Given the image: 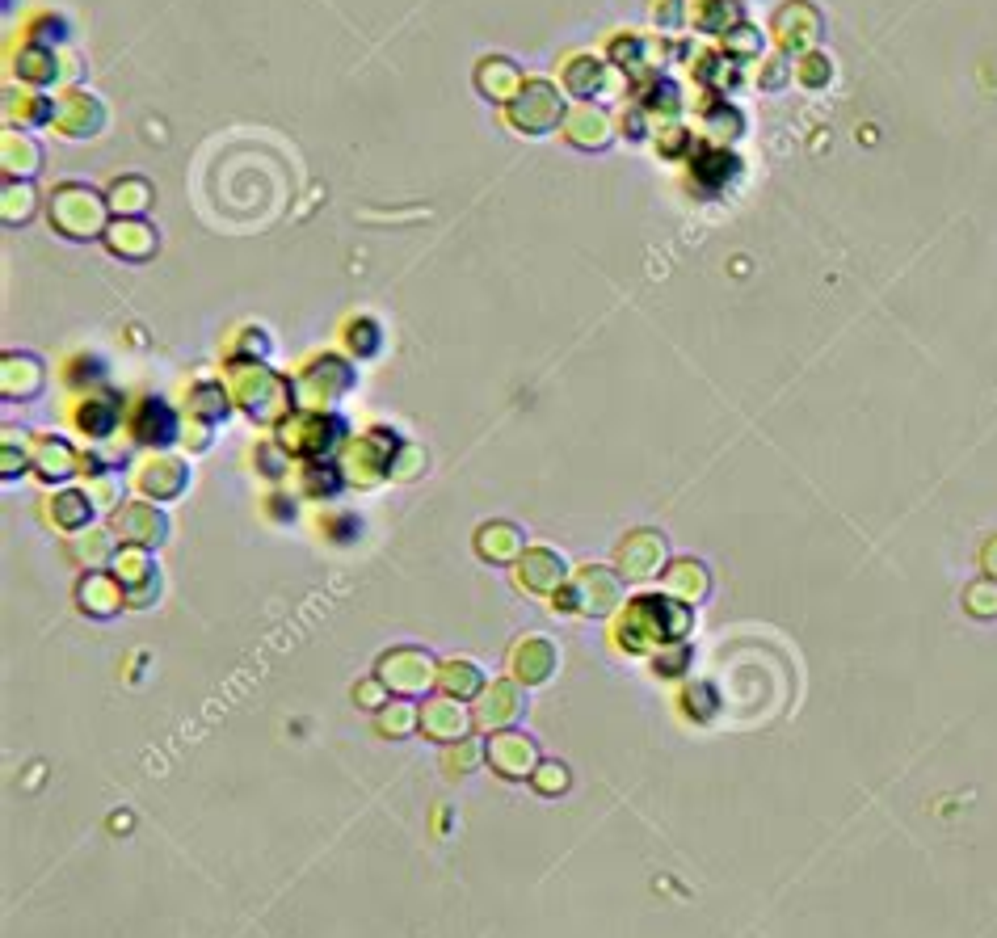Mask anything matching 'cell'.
I'll return each instance as SVG.
<instances>
[{
  "instance_id": "obj_1",
  "label": "cell",
  "mask_w": 997,
  "mask_h": 938,
  "mask_svg": "<svg viewBox=\"0 0 997 938\" xmlns=\"http://www.w3.org/2000/svg\"><path fill=\"white\" fill-rule=\"evenodd\" d=\"M657 539L653 535H636L632 543L623 547V568H627V577H648V568L657 564Z\"/></svg>"
},
{
  "instance_id": "obj_3",
  "label": "cell",
  "mask_w": 997,
  "mask_h": 938,
  "mask_svg": "<svg viewBox=\"0 0 997 938\" xmlns=\"http://www.w3.org/2000/svg\"><path fill=\"white\" fill-rule=\"evenodd\" d=\"M669 581H674L678 589H686V594H703V568H695V564H678Z\"/></svg>"
},
{
  "instance_id": "obj_5",
  "label": "cell",
  "mask_w": 997,
  "mask_h": 938,
  "mask_svg": "<svg viewBox=\"0 0 997 938\" xmlns=\"http://www.w3.org/2000/svg\"><path fill=\"white\" fill-rule=\"evenodd\" d=\"M985 573H989V577L997 581V539H993V543L985 547Z\"/></svg>"
},
{
  "instance_id": "obj_4",
  "label": "cell",
  "mask_w": 997,
  "mask_h": 938,
  "mask_svg": "<svg viewBox=\"0 0 997 938\" xmlns=\"http://www.w3.org/2000/svg\"><path fill=\"white\" fill-rule=\"evenodd\" d=\"M564 783H568V774H564L560 766H547V770H543V779H539V787H543V791H556V787H564Z\"/></svg>"
},
{
  "instance_id": "obj_2",
  "label": "cell",
  "mask_w": 997,
  "mask_h": 938,
  "mask_svg": "<svg viewBox=\"0 0 997 938\" xmlns=\"http://www.w3.org/2000/svg\"><path fill=\"white\" fill-rule=\"evenodd\" d=\"M964 606L972 610V615H981V619L997 615V581H993V577L972 581V585L964 589Z\"/></svg>"
}]
</instances>
